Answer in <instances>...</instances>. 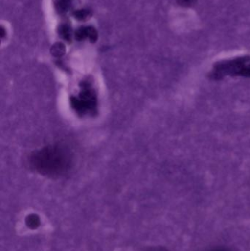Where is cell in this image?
Segmentation results:
<instances>
[{
	"label": "cell",
	"mask_w": 250,
	"mask_h": 251,
	"mask_svg": "<svg viewBox=\"0 0 250 251\" xmlns=\"http://www.w3.org/2000/svg\"><path fill=\"white\" fill-rule=\"evenodd\" d=\"M25 224L30 229H37L41 225V219L39 216L35 214H31L26 217L25 219Z\"/></svg>",
	"instance_id": "3957f363"
},
{
	"label": "cell",
	"mask_w": 250,
	"mask_h": 251,
	"mask_svg": "<svg viewBox=\"0 0 250 251\" xmlns=\"http://www.w3.org/2000/svg\"><path fill=\"white\" fill-rule=\"evenodd\" d=\"M31 162L38 172L53 176L67 171L71 163V155L63 146H48L35 152L31 157Z\"/></svg>",
	"instance_id": "6da1fadb"
},
{
	"label": "cell",
	"mask_w": 250,
	"mask_h": 251,
	"mask_svg": "<svg viewBox=\"0 0 250 251\" xmlns=\"http://www.w3.org/2000/svg\"><path fill=\"white\" fill-rule=\"evenodd\" d=\"M208 77L213 80L226 77L250 79V56H236L216 62L208 74Z\"/></svg>",
	"instance_id": "7a4b0ae2"
}]
</instances>
